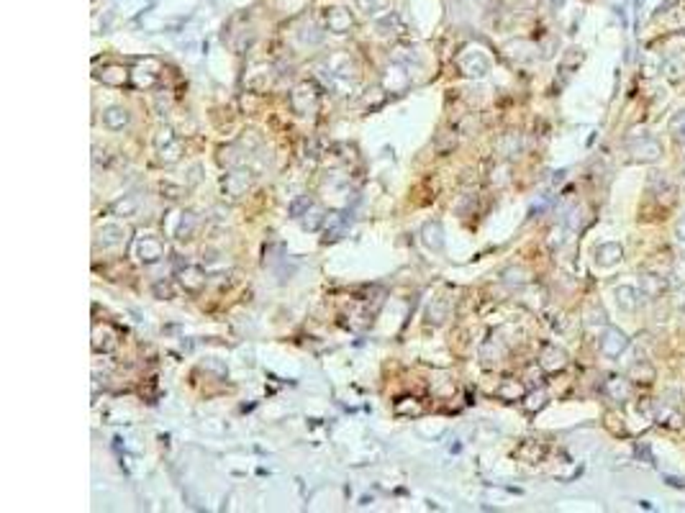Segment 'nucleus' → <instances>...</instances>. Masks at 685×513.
Returning a JSON list of instances; mask_svg holds the SVG:
<instances>
[{
	"instance_id": "obj_9",
	"label": "nucleus",
	"mask_w": 685,
	"mask_h": 513,
	"mask_svg": "<svg viewBox=\"0 0 685 513\" xmlns=\"http://www.w3.org/2000/svg\"><path fill=\"white\" fill-rule=\"evenodd\" d=\"M614 295H616V303H618V308L624 313H634L636 308H639V290L636 287H632V285H618L616 290H614Z\"/></svg>"
},
{
	"instance_id": "obj_14",
	"label": "nucleus",
	"mask_w": 685,
	"mask_h": 513,
	"mask_svg": "<svg viewBox=\"0 0 685 513\" xmlns=\"http://www.w3.org/2000/svg\"><path fill=\"white\" fill-rule=\"evenodd\" d=\"M423 242H426V246H432L434 252H439L441 246H444L439 224H426V228H423Z\"/></svg>"
},
{
	"instance_id": "obj_16",
	"label": "nucleus",
	"mask_w": 685,
	"mask_h": 513,
	"mask_svg": "<svg viewBox=\"0 0 685 513\" xmlns=\"http://www.w3.org/2000/svg\"><path fill=\"white\" fill-rule=\"evenodd\" d=\"M355 3L364 16H378V13L385 8V0H355Z\"/></svg>"
},
{
	"instance_id": "obj_18",
	"label": "nucleus",
	"mask_w": 685,
	"mask_h": 513,
	"mask_svg": "<svg viewBox=\"0 0 685 513\" xmlns=\"http://www.w3.org/2000/svg\"><path fill=\"white\" fill-rule=\"evenodd\" d=\"M500 398H521L524 396V387L518 385V382H506V385L498 390Z\"/></svg>"
},
{
	"instance_id": "obj_12",
	"label": "nucleus",
	"mask_w": 685,
	"mask_h": 513,
	"mask_svg": "<svg viewBox=\"0 0 685 513\" xmlns=\"http://www.w3.org/2000/svg\"><path fill=\"white\" fill-rule=\"evenodd\" d=\"M668 131L680 146H685V108H677L668 121Z\"/></svg>"
},
{
	"instance_id": "obj_7",
	"label": "nucleus",
	"mask_w": 685,
	"mask_h": 513,
	"mask_svg": "<svg viewBox=\"0 0 685 513\" xmlns=\"http://www.w3.org/2000/svg\"><path fill=\"white\" fill-rule=\"evenodd\" d=\"M606 396H609L614 403H626V401L632 398V382H629V378L614 375V378L606 380Z\"/></svg>"
},
{
	"instance_id": "obj_3",
	"label": "nucleus",
	"mask_w": 685,
	"mask_h": 513,
	"mask_svg": "<svg viewBox=\"0 0 685 513\" xmlns=\"http://www.w3.org/2000/svg\"><path fill=\"white\" fill-rule=\"evenodd\" d=\"M650 193L657 198V201H662L665 198V203L668 205H673L675 203V183L670 180V177H665L662 172H652V177H650Z\"/></svg>"
},
{
	"instance_id": "obj_23",
	"label": "nucleus",
	"mask_w": 685,
	"mask_h": 513,
	"mask_svg": "<svg viewBox=\"0 0 685 513\" xmlns=\"http://www.w3.org/2000/svg\"><path fill=\"white\" fill-rule=\"evenodd\" d=\"M670 480V485H675V488H683L685 485V480H677V478H668Z\"/></svg>"
},
{
	"instance_id": "obj_6",
	"label": "nucleus",
	"mask_w": 685,
	"mask_h": 513,
	"mask_svg": "<svg viewBox=\"0 0 685 513\" xmlns=\"http://www.w3.org/2000/svg\"><path fill=\"white\" fill-rule=\"evenodd\" d=\"M539 364H541V370H547V372L562 370V367L567 364L565 349H559V346H555V344H547L544 349H541Z\"/></svg>"
},
{
	"instance_id": "obj_13",
	"label": "nucleus",
	"mask_w": 685,
	"mask_h": 513,
	"mask_svg": "<svg viewBox=\"0 0 685 513\" xmlns=\"http://www.w3.org/2000/svg\"><path fill=\"white\" fill-rule=\"evenodd\" d=\"M103 124L108 128H113V131H119V128H124L128 124V113L124 108H108L103 113Z\"/></svg>"
},
{
	"instance_id": "obj_20",
	"label": "nucleus",
	"mask_w": 685,
	"mask_h": 513,
	"mask_svg": "<svg viewBox=\"0 0 685 513\" xmlns=\"http://www.w3.org/2000/svg\"><path fill=\"white\" fill-rule=\"evenodd\" d=\"M544 401H547V396H544V393H534V396L529 398V403H526V405H529V411H536V408H541V405H544Z\"/></svg>"
},
{
	"instance_id": "obj_15",
	"label": "nucleus",
	"mask_w": 685,
	"mask_h": 513,
	"mask_svg": "<svg viewBox=\"0 0 685 513\" xmlns=\"http://www.w3.org/2000/svg\"><path fill=\"white\" fill-rule=\"evenodd\" d=\"M162 257V244L157 239H144L142 242V260L144 262H157Z\"/></svg>"
},
{
	"instance_id": "obj_2",
	"label": "nucleus",
	"mask_w": 685,
	"mask_h": 513,
	"mask_svg": "<svg viewBox=\"0 0 685 513\" xmlns=\"http://www.w3.org/2000/svg\"><path fill=\"white\" fill-rule=\"evenodd\" d=\"M629 346V337H626L621 328L616 326H606V331L601 334V352L609 357V360H616L626 352Z\"/></svg>"
},
{
	"instance_id": "obj_8",
	"label": "nucleus",
	"mask_w": 685,
	"mask_h": 513,
	"mask_svg": "<svg viewBox=\"0 0 685 513\" xmlns=\"http://www.w3.org/2000/svg\"><path fill=\"white\" fill-rule=\"evenodd\" d=\"M326 26H329V31H334V34H347L349 28L355 26V21H352L347 8H331L326 13Z\"/></svg>"
},
{
	"instance_id": "obj_24",
	"label": "nucleus",
	"mask_w": 685,
	"mask_h": 513,
	"mask_svg": "<svg viewBox=\"0 0 685 513\" xmlns=\"http://www.w3.org/2000/svg\"><path fill=\"white\" fill-rule=\"evenodd\" d=\"M562 3H565V0H550V8H552V10H557L559 6H562Z\"/></svg>"
},
{
	"instance_id": "obj_21",
	"label": "nucleus",
	"mask_w": 685,
	"mask_h": 513,
	"mask_svg": "<svg viewBox=\"0 0 685 513\" xmlns=\"http://www.w3.org/2000/svg\"><path fill=\"white\" fill-rule=\"evenodd\" d=\"M303 208H311V198H301V201H298V203H293V208H290V213H293V216H296V219H298V216H301V210H303Z\"/></svg>"
},
{
	"instance_id": "obj_19",
	"label": "nucleus",
	"mask_w": 685,
	"mask_h": 513,
	"mask_svg": "<svg viewBox=\"0 0 685 513\" xmlns=\"http://www.w3.org/2000/svg\"><path fill=\"white\" fill-rule=\"evenodd\" d=\"M121 228H116V226H105V228H103V231H101V236H105V239H103V244H105V246H110V244H116V242H121Z\"/></svg>"
},
{
	"instance_id": "obj_10",
	"label": "nucleus",
	"mask_w": 685,
	"mask_h": 513,
	"mask_svg": "<svg viewBox=\"0 0 685 513\" xmlns=\"http://www.w3.org/2000/svg\"><path fill=\"white\" fill-rule=\"evenodd\" d=\"M621 260H624V249H621V244H616V242H606V244H601L595 249V262H598L601 267H614V264Z\"/></svg>"
},
{
	"instance_id": "obj_17",
	"label": "nucleus",
	"mask_w": 685,
	"mask_h": 513,
	"mask_svg": "<svg viewBox=\"0 0 685 513\" xmlns=\"http://www.w3.org/2000/svg\"><path fill=\"white\" fill-rule=\"evenodd\" d=\"M673 278H675L677 283H683V285H685V252L677 254L675 262H673Z\"/></svg>"
},
{
	"instance_id": "obj_4",
	"label": "nucleus",
	"mask_w": 685,
	"mask_h": 513,
	"mask_svg": "<svg viewBox=\"0 0 685 513\" xmlns=\"http://www.w3.org/2000/svg\"><path fill=\"white\" fill-rule=\"evenodd\" d=\"M459 67H462V72H465V75L480 77V75H485V72H488L491 62H488V57H485L482 51L467 49L465 54L459 57Z\"/></svg>"
},
{
	"instance_id": "obj_22",
	"label": "nucleus",
	"mask_w": 685,
	"mask_h": 513,
	"mask_svg": "<svg viewBox=\"0 0 685 513\" xmlns=\"http://www.w3.org/2000/svg\"><path fill=\"white\" fill-rule=\"evenodd\" d=\"M675 236L680 239V242H685V216L680 221H677V228H675Z\"/></svg>"
},
{
	"instance_id": "obj_1",
	"label": "nucleus",
	"mask_w": 685,
	"mask_h": 513,
	"mask_svg": "<svg viewBox=\"0 0 685 513\" xmlns=\"http://www.w3.org/2000/svg\"><path fill=\"white\" fill-rule=\"evenodd\" d=\"M629 154L634 162H657L662 157V144L650 134H639L629 139Z\"/></svg>"
},
{
	"instance_id": "obj_5",
	"label": "nucleus",
	"mask_w": 685,
	"mask_h": 513,
	"mask_svg": "<svg viewBox=\"0 0 685 513\" xmlns=\"http://www.w3.org/2000/svg\"><path fill=\"white\" fill-rule=\"evenodd\" d=\"M665 290H668V280L665 278L654 275V272H642V275H639V293H642L644 298L654 301V298H660Z\"/></svg>"
},
{
	"instance_id": "obj_25",
	"label": "nucleus",
	"mask_w": 685,
	"mask_h": 513,
	"mask_svg": "<svg viewBox=\"0 0 685 513\" xmlns=\"http://www.w3.org/2000/svg\"><path fill=\"white\" fill-rule=\"evenodd\" d=\"M683 169H685V167H683Z\"/></svg>"
},
{
	"instance_id": "obj_11",
	"label": "nucleus",
	"mask_w": 685,
	"mask_h": 513,
	"mask_svg": "<svg viewBox=\"0 0 685 513\" xmlns=\"http://www.w3.org/2000/svg\"><path fill=\"white\" fill-rule=\"evenodd\" d=\"M629 380H636V382H654V380H657V370H654L647 360H636L634 364L629 367Z\"/></svg>"
}]
</instances>
